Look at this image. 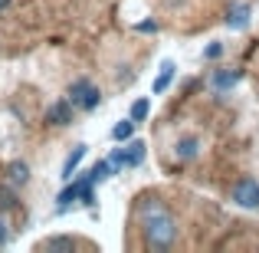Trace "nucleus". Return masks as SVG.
Returning <instances> with one entry per match:
<instances>
[{"label": "nucleus", "mask_w": 259, "mask_h": 253, "mask_svg": "<svg viewBox=\"0 0 259 253\" xmlns=\"http://www.w3.org/2000/svg\"><path fill=\"white\" fill-rule=\"evenodd\" d=\"M138 221H141V234H145L148 247L154 250H167L177 240V221L174 214L154 197H145L138 204Z\"/></svg>", "instance_id": "1"}, {"label": "nucleus", "mask_w": 259, "mask_h": 253, "mask_svg": "<svg viewBox=\"0 0 259 253\" xmlns=\"http://www.w3.org/2000/svg\"><path fill=\"white\" fill-rule=\"evenodd\" d=\"M69 102L76 109H82V112H92V109H99L102 102V92L95 89L89 79H76V83L69 86Z\"/></svg>", "instance_id": "2"}, {"label": "nucleus", "mask_w": 259, "mask_h": 253, "mask_svg": "<svg viewBox=\"0 0 259 253\" xmlns=\"http://www.w3.org/2000/svg\"><path fill=\"white\" fill-rule=\"evenodd\" d=\"M230 201H233L236 207H243V210H256L259 207V184H256V177H240V181L233 184V191H230Z\"/></svg>", "instance_id": "3"}, {"label": "nucleus", "mask_w": 259, "mask_h": 253, "mask_svg": "<svg viewBox=\"0 0 259 253\" xmlns=\"http://www.w3.org/2000/svg\"><path fill=\"white\" fill-rule=\"evenodd\" d=\"M72 102L69 99H63V102H53L50 105V112H46V122H50V125H69L72 122Z\"/></svg>", "instance_id": "4"}, {"label": "nucleus", "mask_w": 259, "mask_h": 253, "mask_svg": "<svg viewBox=\"0 0 259 253\" xmlns=\"http://www.w3.org/2000/svg\"><path fill=\"white\" fill-rule=\"evenodd\" d=\"M197 152H200V138H194V135H190V138H181V141L174 145L177 161H194Z\"/></svg>", "instance_id": "5"}, {"label": "nucleus", "mask_w": 259, "mask_h": 253, "mask_svg": "<svg viewBox=\"0 0 259 253\" xmlns=\"http://www.w3.org/2000/svg\"><path fill=\"white\" fill-rule=\"evenodd\" d=\"M121 152H125V168H135L145 161V141L128 138V148H121Z\"/></svg>", "instance_id": "6"}, {"label": "nucleus", "mask_w": 259, "mask_h": 253, "mask_svg": "<svg viewBox=\"0 0 259 253\" xmlns=\"http://www.w3.org/2000/svg\"><path fill=\"white\" fill-rule=\"evenodd\" d=\"M85 152H89L85 145H76V148H72V152H69V158H66V165H63V174H59V177H63V181H69V177L76 174V168H79V161L85 158Z\"/></svg>", "instance_id": "7"}, {"label": "nucleus", "mask_w": 259, "mask_h": 253, "mask_svg": "<svg viewBox=\"0 0 259 253\" xmlns=\"http://www.w3.org/2000/svg\"><path fill=\"white\" fill-rule=\"evenodd\" d=\"M171 79H174V63H171V59H164V63H161L158 79H154V86H151V92H154V95H161L167 86H171Z\"/></svg>", "instance_id": "8"}, {"label": "nucleus", "mask_w": 259, "mask_h": 253, "mask_svg": "<svg viewBox=\"0 0 259 253\" xmlns=\"http://www.w3.org/2000/svg\"><path fill=\"white\" fill-rule=\"evenodd\" d=\"M227 23L233 26V30H243V26L249 23V7H246V4H233V7H230Z\"/></svg>", "instance_id": "9"}, {"label": "nucleus", "mask_w": 259, "mask_h": 253, "mask_svg": "<svg viewBox=\"0 0 259 253\" xmlns=\"http://www.w3.org/2000/svg\"><path fill=\"white\" fill-rule=\"evenodd\" d=\"M82 181H85V177H82ZM82 181H72V184H69V188H66V191H63V194H59V197H56V210H69V204H72V201H76V197H79V194H82Z\"/></svg>", "instance_id": "10"}, {"label": "nucleus", "mask_w": 259, "mask_h": 253, "mask_svg": "<svg viewBox=\"0 0 259 253\" xmlns=\"http://www.w3.org/2000/svg\"><path fill=\"white\" fill-rule=\"evenodd\" d=\"M132 135H135V119H121L118 125L112 128V138H115V141H128Z\"/></svg>", "instance_id": "11"}, {"label": "nucleus", "mask_w": 259, "mask_h": 253, "mask_svg": "<svg viewBox=\"0 0 259 253\" xmlns=\"http://www.w3.org/2000/svg\"><path fill=\"white\" fill-rule=\"evenodd\" d=\"M7 174H10V181H13V184H26V177H30V168H26L23 161H10Z\"/></svg>", "instance_id": "12"}, {"label": "nucleus", "mask_w": 259, "mask_h": 253, "mask_svg": "<svg viewBox=\"0 0 259 253\" xmlns=\"http://www.w3.org/2000/svg\"><path fill=\"white\" fill-rule=\"evenodd\" d=\"M240 76H243L240 69H236V73H217V76H213V86L217 89H230V86L240 83Z\"/></svg>", "instance_id": "13"}, {"label": "nucleus", "mask_w": 259, "mask_h": 253, "mask_svg": "<svg viewBox=\"0 0 259 253\" xmlns=\"http://www.w3.org/2000/svg\"><path fill=\"white\" fill-rule=\"evenodd\" d=\"M115 171H112V165L108 161H99V165H92V171H89V177L92 181H105V177H112Z\"/></svg>", "instance_id": "14"}, {"label": "nucleus", "mask_w": 259, "mask_h": 253, "mask_svg": "<svg viewBox=\"0 0 259 253\" xmlns=\"http://www.w3.org/2000/svg\"><path fill=\"white\" fill-rule=\"evenodd\" d=\"M148 112H151V102H148V99H138V102L132 105V119H135V122H145Z\"/></svg>", "instance_id": "15"}, {"label": "nucleus", "mask_w": 259, "mask_h": 253, "mask_svg": "<svg viewBox=\"0 0 259 253\" xmlns=\"http://www.w3.org/2000/svg\"><path fill=\"white\" fill-rule=\"evenodd\" d=\"M46 247H53V250H72V240H69V237H53V240H46Z\"/></svg>", "instance_id": "16"}, {"label": "nucleus", "mask_w": 259, "mask_h": 253, "mask_svg": "<svg viewBox=\"0 0 259 253\" xmlns=\"http://www.w3.org/2000/svg\"><path fill=\"white\" fill-rule=\"evenodd\" d=\"M7 240H10V224H7L4 217H0V247H4Z\"/></svg>", "instance_id": "17"}, {"label": "nucleus", "mask_w": 259, "mask_h": 253, "mask_svg": "<svg viewBox=\"0 0 259 253\" xmlns=\"http://www.w3.org/2000/svg\"><path fill=\"white\" fill-rule=\"evenodd\" d=\"M220 53H223V46H220V43H213V46H210V50H207V59H217V56H220Z\"/></svg>", "instance_id": "18"}, {"label": "nucleus", "mask_w": 259, "mask_h": 253, "mask_svg": "<svg viewBox=\"0 0 259 253\" xmlns=\"http://www.w3.org/2000/svg\"><path fill=\"white\" fill-rule=\"evenodd\" d=\"M7 4H10V0H0V10H4V7H7Z\"/></svg>", "instance_id": "19"}]
</instances>
